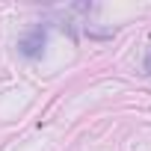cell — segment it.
Instances as JSON below:
<instances>
[{
  "label": "cell",
  "instance_id": "6da1fadb",
  "mask_svg": "<svg viewBox=\"0 0 151 151\" xmlns=\"http://www.w3.org/2000/svg\"><path fill=\"white\" fill-rule=\"evenodd\" d=\"M45 45H47V27H45V24L30 27V30L18 39V50H21V56H27V59H39V56L45 53Z\"/></svg>",
  "mask_w": 151,
  "mask_h": 151
},
{
  "label": "cell",
  "instance_id": "7a4b0ae2",
  "mask_svg": "<svg viewBox=\"0 0 151 151\" xmlns=\"http://www.w3.org/2000/svg\"><path fill=\"white\" fill-rule=\"evenodd\" d=\"M142 68H145V74H151V47L145 50V59H142Z\"/></svg>",
  "mask_w": 151,
  "mask_h": 151
}]
</instances>
